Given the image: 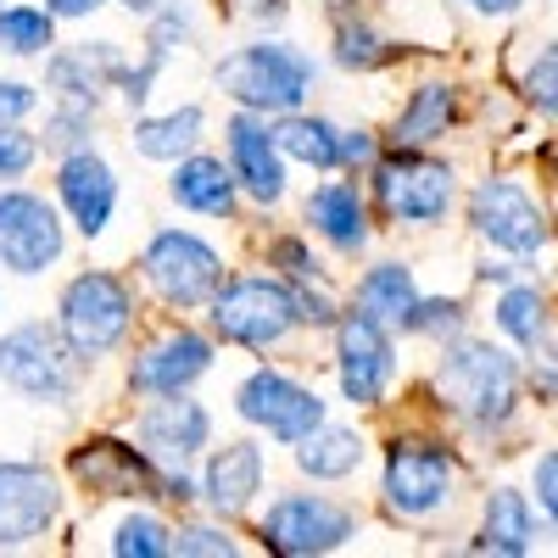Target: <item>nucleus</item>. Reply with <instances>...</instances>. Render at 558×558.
I'll use <instances>...</instances> for the list:
<instances>
[{
  "label": "nucleus",
  "instance_id": "c03bdc74",
  "mask_svg": "<svg viewBox=\"0 0 558 558\" xmlns=\"http://www.w3.org/2000/svg\"><path fill=\"white\" fill-rule=\"evenodd\" d=\"M39 107V89L28 78H0V123H23Z\"/></svg>",
  "mask_w": 558,
  "mask_h": 558
},
{
  "label": "nucleus",
  "instance_id": "a19ab883",
  "mask_svg": "<svg viewBox=\"0 0 558 558\" xmlns=\"http://www.w3.org/2000/svg\"><path fill=\"white\" fill-rule=\"evenodd\" d=\"M162 68H168V57H157V51H146L140 62H129V68H123V78H118V96H123V107L146 112V101H151V89H157Z\"/></svg>",
  "mask_w": 558,
  "mask_h": 558
},
{
  "label": "nucleus",
  "instance_id": "1a4fd4ad",
  "mask_svg": "<svg viewBox=\"0 0 558 558\" xmlns=\"http://www.w3.org/2000/svg\"><path fill=\"white\" fill-rule=\"evenodd\" d=\"M363 531V514L330 492H279L257 514V547L279 558H324L341 553Z\"/></svg>",
  "mask_w": 558,
  "mask_h": 558
},
{
  "label": "nucleus",
  "instance_id": "7c9ffc66",
  "mask_svg": "<svg viewBox=\"0 0 558 558\" xmlns=\"http://www.w3.org/2000/svg\"><path fill=\"white\" fill-rule=\"evenodd\" d=\"M57 45V17L45 7H28V0H7L0 7V51L17 62H45V51Z\"/></svg>",
  "mask_w": 558,
  "mask_h": 558
},
{
  "label": "nucleus",
  "instance_id": "4c0bfd02",
  "mask_svg": "<svg viewBox=\"0 0 558 558\" xmlns=\"http://www.w3.org/2000/svg\"><path fill=\"white\" fill-rule=\"evenodd\" d=\"M520 96H525V107H536L542 118L558 123V39L547 45V51L531 57V68L520 78Z\"/></svg>",
  "mask_w": 558,
  "mask_h": 558
},
{
  "label": "nucleus",
  "instance_id": "0eeeda50",
  "mask_svg": "<svg viewBox=\"0 0 558 558\" xmlns=\"http://www.w3.org/2000/svg\"><path fill=\"white\" fill-rule=\"evenodd\" d=\"M368 173V196L391 223H413V229H430L452 213L458 202V173L452 162L430 157L425 146H386L375 162L363 168Z\"/></svg>",
  "mask_w": 558,
  "mask_h": 558
},
{
  "label": "nucleus",
  "instance_id": "423d86ee",
  "mask_svg": "<svg viewBox=\"0 0 558 558\" xmlns=\"http://www.w3.org/2000/svg\"><path fill=\"white\" fill-rule=\"evenodd\" d=\"M84 375H89V368L62 341L57 318L51 324L28 318V324H12V330L0 336V386H12L23 402L73 408L78 391H84Z\"/></svg>",
  "mask_w": 558,
  "mask_h": 558
},
{
  "label": "nucleus",
  "instance_id": "5701e85b",
  "mask_svg": "<svg viewBox=\"0 0 558 558\" xmlns=\"http://www.w3.org/2000/svg\"><path fill=\"white\" fill-rule=\"evenodd\" d=\"M168 196L196 213V218H235L241 213V179L229 168V157H213V151H191L179 157L173 173H168Z\"/></svg>",
  "mask_w": 558,
  "mask_h": 558
},
{
  "label": "nucleus",
  "instance_id": "c85d7f7f",
  "mask_svg": "<svg viewBox=\"0 0 558 558\" xmlns=\"http://www.w3.org/2000/svg\"><path fill=\"white\" fill-rule=\"evenodd\" d=\"M452 123H458V84L425 78L402 101V112L391 123V146H430V140H441Z\"/></svg>",
  "mask_w": 558,
  "mask_h": 558
},
{
  "label": "nucleus",
  "instance_id": "b1692460",
  "mask_svg": "<svg viewBox=\"0 0 558 558\" xmlns=\"http://www.w3.org/2000/svg\"><path fill=\"white\" fill-rule=\"evenodd\" d=\"M536 508L520 486H497L486 492V508H481V536H475V553H502V558H525L536 547Z\"/></svg>",
  "mask_w": 558,
  "mask_h": 558
},
{
  "label": "nucleus",
  "instance_id": "72a5a7b5",
  "mask_svg": "<svg viewBox=\"0 0 558 558\" xmlns=\"http://www.w3.org/2000/svg\"><path fill=\"white\" fill-rule=\"evenodd\" d=\"M263 263H268L279 279H291V286H330V279H324V263H318V252H313L307 235H268Z\"/></svg>",
  "mask_w": 558,
  "mask_h": 558
},
{
  "label": "nucleus",
  "instance_id": "39448f33",
  "mask_svg": "<svg viewBox=\"0 0 558 558\" xmlns=\"http://www.w3.org/2000/svg\"><path fill=\"white\" fill-rule=\"evenodd\" d=\"M207 324H213V341H223V347L274 352L302 330L296 291L279 274H223V286L207 302Z\"/></svg>",
  "mask_w": 558,
  "mask_h": 558
},
{
  "label": "nucleus",
  "instance_id": "2eb2a0df",
  "mask_svg": "<svg viewBox=\"0 0 558 558\" xmlns=\"http://www.w3.org/2000/svg\"><path fill=\"white\" fill-rule=\"evenodd\" d=\"M62 520V481L28 458H0V553L34 547Z\"/></svg>",
  "mask_w": 558,
  "mask_h": 558
},
{
  "label": "nucleus",
  "instance_id": "79ce46f5",
  "mask_svg": "<svg viewBox=\"0 0 558 558\" xmlns=\"http://www.w3.org/2000/svg\"><path fill=\"white\" fill-rule=\"evenodd\" d=\"M296 291V324L302 330H336L341 302L330 296V286H291Z\"/></svg>",
  "mask_w": 558,
  "mask_h": 558
},
{
  "label": "nucleus",
  "instance_id": "ddd939ff",
  "mask_svg": "<svg viewBox=\"0 0 558 558\" xmlns=\"http://www.w3.org/2000/svg\"><path fill=\"white\" fill-rule=\"evenodd\" d=\"M62 252H68V223L57 202L23 191V184H0V268L34 279L45 268H57Z\"/></svg>",
  "mask_w": 558,
  "mask_h": 558
},
{
  "label": "nucleus",
  "instance_id": "9b49d317",
  "mask_svg": "<svg viewBox=\"0 0 558 558\" xmlns=\"http://www.w3.org/2000/svg\"><path fill=\"white\" fill-rule=\"evenodd\" d=\"M336 380H341V397L352 408H380L391 397V380H397V330L380 318H368L357 307H341L336 318Z\"/></svg>",
  "mask_w": 558,
  "mask_h": 558
},
{
  "label": "nucleus",
  "instance_id": "dca6fc26",
  "mask_svg": "<svg viewBox=\"0 0 558 558\" xmlns=\"http://www.w3.org/2000/svg\"><path fill=\"white\" fill-rule=\"evenodd\" d=\"M223 157L241 179V196H252L257 207H279L291 191V162L274 140V123L263 112H229L223 118Z\"/></svg>",
  "mask_w": 558,
  "mask_h": 558
},
{
  "label": "nucleus",
  "instance_id": "a878e982",
  "mask_svg": "<svg viewBox=\"0 0 558 558\" xmlns=\"http://www.w3.org/2000/svg\"><path fill=\"white\" fill-rule=\"evenodd\" d=\"M291 458H296V470L307 481H352L363 470V458H368V441H363V430L330 425V418H324L318 430L291 441Z\"/></svg>",
  "mask_w": 558,
  "mask_h": 558
},
{
  "label": "nucleus",
  "instance_id": "9d476101",
  "mask_svg": "<svg viewBox=\"0 0 558 558\" xmlns=\"http://www.w3.org/2000/svg\"><path fill=\"white\" fill-rule=\"evenodd\" d=\"M140 279H146V291L162 307L196 313L223 286V257H218L213 241L196 235V229H157L146 241V252H140Z\"/></svg>",
  "mask_w": 558,
  "mask_h": 558
},
{
  "label": "nucleus",
  "instance_id": "a18cd8bd",
  "mask_svg": "<svg viewBox=\"0 0 558 558\" xmlns=\"http://www.w3.org/2000/svg\"><path fill=\"white\" fill-rule=\"evenodd\" d=\"M380 157V140L368 129H341V173H363Z\"/></svg>",
  "mask_w": 558,
  "mask_h": 558
},
{
  "label": "nucleus",
  "instance_id": "6e6552de",
  "mask_svg": "<svg viewBox=\"0 0 558 558\" xmlns=\"http://www.w3.org/2000/svg\"><path fill=\"white\" fill-rule=\"evenodd\" d=\"M458 497V458L436 436H391L380 463V502L402 525H425Z\"/></svg>",
  "mask_w": 558,
  "mask_h": 558
},
{
  "label": "nucleus",
  "instance_id": "bb28decb",
  "mask_svg": "<svg viewBox=\"0 0 558 558\" xmlns=\"http://www.w3.org/2000/svg\"><path fill=\"white\" fill-rule=\"evenodd\" d=\"M274 140L286 162H302L313 173H341V123L324 112H279L274 118Z\"/></svg>",
  "mask_w": 558,
  "mask_h": 558
},
{
  "label": "nucleus",
  "instance_id": "f704fd0d",
  "mask_svg": "<svg viewBox=\"0 0 558 558\" xmlns=\"http://www.w3.org/2000/svg\"><path fill=\"white\" fill-rule=\"evenodd\" d=\"M118 558H168L173 553V525H162L157 514H123L112 525V542H107Z\"/></svg>",
  "mask_w": 558,
  "mask_h": 558
},
{
  "label": "nucleus",
  "instance_id": "4468645a",
  "mask_svg": "<svg viewBox=\"0 0 558 558\" xmlns=\"http://www.w3.org/2000/svg\"><path fill=\"white\" fill-rule=\"evenodd\" d=\"M470 229L492 252H508V257H536L553 241L542 202L520 179H481L470 191Z\"/></svg>",
  "mask_w": 558,
  "mask_h": 558
},
{
  "label": "nucleus",
  "instance_id": "c756f323",
  "mask_svg": "<svg viewBox=\"0 0 558 558\" xmlns=\"http://www.w3.org/2000/svg\"><path fill=\"white\" fill-rule=\"evenodd\" d=\"M330 57H336V68H347V73H380L386 62L402 57V45H391L363 12H336Z\"/></svg>",
  "mask_w": 558,
  "mask_h": 558
},
{
  "label": "nucleus",
  "instance_id": "6ab92c4d",
  "mask_svg": "<svg viewBox=\"0 0 558 558\" xmlns=\"http://www.w3.org/2000/svg\"><path fill=\"white\" fill-rule=\"evenodd\" d=\"M268 486V458H263V441L241 436V441H223L207 452L202 475H196V502H207L213 520H241L246 508L263 497Z\"/></svg>",
  "mask_w": 558,
  "mask_h": 558
},
{
  "label": "nucleus",
  "instance_id": "09e8293b",
  "mask_svg": "<svg viewBox=\"0 0 558 558\" xmlns=\"http://www.w3.org/2000/svg\"><path fill=\"white\" fill-rule=\"evenodd\" d=\"M481 279H486V286H492V279H497V286H508L514 268H508V263H481Z\"/></svg>",
  "mask_w": 558,
  "mask_h": 558
},
{
  "label": "nucleus",
  "instance_id": "a211bd4d",
  "mask_svg": "<svg viewBox=\"0 0 558 558\" xmlns=\"http://www.w3.org/2000/svg\"><path fill=\"white\" fill-rule=\"evenodd\" d=\"M134 436L157 463H173V470H191V463L213 447V413L207 402H196L191 391L173 397H146V408L134 413Z\"/></svg>",
  "mask_w": 558,
  "mask_h": 558
},
{
  "label": "nucleus",
  "instance_id": "f3484780",
  "mask_svg": "<svg viewBox=\"0 0 558 558\" xmlns=\"http://www.w3.org/2000/svg\"><path fill=\"white\" fill-rule=\"evenodd\" d=\"M213 336L173 324V330L151 336L129 363V391L134 397H173V391H196V380H207L213 368Z\"/></svg>",
  "mask_w": 558,
  "mask_h": 558
},
{
  "label": "nucleus",
  "instance_id": "37998d69",
  "mask_svg": "<svg viewBox=\"0 0 558 558\" xmlns=\"http://www.w3.org/2000/svg\"><path fill=\"white\" fill-rule=\"evenodd\" d=\"M531 492H536L542 520L558 531V452H542V458H536V470H531Z\"/></svg>",
  "mask_w": 558,
  "mask_h": 558
},
{
  "label": "nucleus",
  "instance_id": "49530a36",
  "mask_svg": "<svg viewBox=\"0 0 558 558\" xmlns=\"http://www.w3.org/2000/svg\"><path fill=\"white\" fill-rule=\"evenodd\" d=\"M107 7V0H45V12H51L57 23H78V17H96Z\"/></svg>",
  "mask_w": 558,
  "mask_h": 558
},
{
  "label": "nucleus",
  "instance_id": "ea45409f",
  "mask_svg": "<svg viewBox=\"0 0 558 558\" xmlns=\"http://www.w3.org/2000/svg\"><path fill=\"white\" fill-rule=\"evenodd\" d=\"M39 162V134H28L23 123H0V184L28 179Z\"/></svg>",
  "mask_w": 558,
  "mask_h": 558
},
{
  "label": "nucleus",
  "instance_id": "aec40b11",
  "mask_svg": "<svg viewBox=\"0 0 558 558\" xmlns=\"http://www.w3.org/2000/svg\"><path fill=\"white\" fill-rule=\"evenodd\" d=\"M57 207L68 213V223L78 229L84 241L107 235V223L118 213V173H112V162L96 146L57 157Z\"/></svg>",
  "mask_w": 558,
  "mask_h": 558
},
{
  "label": "nucleus",
  "instance_id": "e433bc0d",
  "mask_svg": "<svg viewBox=\"0 0 558 558\" xmlns=\"http://www.w3.org/2000/svg\"><path fill=\"white\" fill-rule=\"evenodd\" d=\"M191 39H196V12L184 7V0H162V7L146 17V51H157V57H168V62H173V51H184Z\"/></svg>",
  "mask_w": 558,
  "mask_h": 558
},
{
  "label": "nucleus",
  "instance_id": "f03ea898",
  "mask_svg": "<svg viewBox=\"0 0 558 558\" xmlns=\"http://www.w3.org/2000/svg\"><path fill=\"white\" fill-rule=\"evenodd\" d=\"M213 84L218 96H229L241 112H263V118H279V112H296L313 84H318V62L291 39H246L235 51H223L218 68H213Z\"/></svg>",
  "mask_w": 558,
  "mask_h": 558
},
{
  "label": "nucleus",
  "instance_id": "c9c22d12",
  "mask_svg": "<svg viewBox=\"0 0 558 558\" xmlns=\"http://www.w3.org/2000/svg\"><path fill=\"white\" fill-rule=\"evenodd\" d=\"M463 318H470V307H463L458 296H418L413 313L402 318V336L452 341V336H463Z\"/></svg>",
  "mask_w": 558,
  "mask_h": 558
},
{
  "label": "nucleus",
  "instance_id": "58836bf2",
  "mask_svg": "<svg viewBox=\"0 0 558 558\" xmlns=\"http://www.w3.org/2000/svg\"><path fill=\"white\" fill-rule=\"evenodd\" d=\"M173 553H179V558H235L241 542L223 531V520H218V525L191 520V525H173Z\"/></svg>",
  "mask_w": 558,
  "mask_h": 558
},
{
  "label": "nucleus",
  "instance_id": "f257e3e1",
  "mask_svg": "<svg viewBox=\"0 0 558 558\" xmlns=\"http://www.w3.org/2000/svg\"><path fill=\"white\" fill-rule=\"evenodd\" d=\"M520 380H525L520 357L497 341H475V336L441 341V357L430 368V386H436L441 408H452L481 436L502 430L520 413Z\"/></svg>",
  "mask_w": 558,
  "mask_h": 558
},
{
  "label": "nucleus",
  "instance_id": "3c124183",
  "mask_svg": "<svg viewBox=\"0 0 558 558\" xmlns=\"http://www.w3.org/2000/svg\"><path fill=\"white\" fill-rule=\"evenodd\" d=\"M0 7H7V0H0Z\"/></svg>",
  "mask_w": 558,
  "mask_h": 558
},
{
  "label": "nucleus",
  "instance_id": "393cba45",
  "mask_svg": "<svg viewBox=\"0 0 558 558\" xmlns=\"http://www.w3.org/2000/svg\"><path fill=\"white\" fill-rule=\"evenodd\" d=\"M202 129H207V112L196 101H184L173 112H140L129 129V146L146 162H179L202 146Z\"/></svg>",
  "mask_w": 558,
  "mask_h": 558
},
{
  "label": "nucleus",
  "instance_id": "473e14b6",
  "mask_svg": "<svg viewBox=\"0 0 558 558\" xmlns=\"http://www.w3.org/2000/svg\"><path fill=\"white\" fill-rule=\"evenodd\" d=\"M96 112H101V107H89V101H57L51 112H45V129H39V151L68 157V151L96 146Z\"/></svg>",
  "mask_w": 558,
  "mask_h": 558
},
{
  "label": "nucleus",
  "instance_id": "8fccbe9b",
  "mask_svg": "<svg viewBox=\"0 0 558 558\" xmlns=\"http://www.w3.org/2000/svg\"><path fill=\"white\" fill-rule=\"evenodd\" d=\"M118 7H129V12H140V17H151V12L162 7V0H118Z\"/></svg>",
  "mask_w": 558,
  "mask_h": 558
},
{
  "label": "nucleus",
  "instance_id": "7ed1b4c3",
  "mask_svg": "<svg viewBox=\"0 0 558 558\" xmlns=\"http://www.w3.org/2000/svg\"><path fill=\"white\" fill-rule=\"evenodd\" d=\"M134 318H140L134 286L123 274H112V268L73 274L62 286V296H57V330H62V341L73 347V357L84 368H96L101 357H112L134 336Z\"/></svg>",
  "mask_w": 558,
  "mask_h": 558
},
{
  "label": "nucleus",
  "instance_id": "412c9836",
  "mask_svg": "<svg viewBox=\"0 0 558 558\" xmlns=\"http://www.w3.org/2000/svg\"><path fill=\"white\" fill-rule=\"evenodd\" d=\"M123 51L118 39H84V45H51L45 51V89L57 101H89L101 107L107 89H118L123 78Z\"/></svg>",
  "mask_w": 558,
  "mask_h": 558
},
{
  "label": "nucleus",
  "instance_id": "f8f14e48",
  "mask_svg": "<svg viewBox=\"0 0 558 558\" xmlns=\"http://www.w3.org/2000/svg\"><path fill=\"white\" fill-rule=\"evenodd\" d=\"M235 413L246 418V425L279 447L302 441L307 430H318L324 418H330V402H324L313 386H302L296 375H286V368H252V375L235 386Z\"/></svg>",
  "mask_w": 558,
  "mask_h": 558
},
{
  "label": "nucleus",
  "instance_id": "4be33fe9",
  "mask_svg": "<svg viewBox=\"0 0 558 558\" xmlns=\"http://www.w3.org/2000/svg\"><path fill=\"white\" fill-rule=\"evenodd\" d=\"M307 229L341 257H363L368 252V196L357 191L352 179H330V184H313L307 202H302Z\"/></svg>",
  "mask_w": 558,
  "mask_h": 558
},
{
  "label": "nucleus",
  "instance_id": "2f4dec72",
  "mask_svg": "<svg viewBox=\"0 0 558 558\" xmlns=\"http://www.w3.org/2000/svg\"><path fill=\"white\" fill-rule=\"evenodd\" d=\"M492 313H497V330L514 341V347L536 352V347L547 341V296H542L536 286H508Z\"/></svg>",
  "mask_w": 558,
  "mask_h": 558
},
{
  "label": "nucleus",
  "instance_id": "20e7f679",
  "mask_svg": "<svg viewBox=\"0 0 558 558\" xmlns=\"http://www.w3.org/2000/svg\"><path fill=\"white\" fill-rule=\"evenodd\" d=\"M68 475L78 492L96 497H146V502H196V481L191 470H173V463H157L146 447L118 441V436H84L68 452Z\"/></svg>",
  "mask_w": 558,
  "mask_h": 558
},
{
  "label": "nucleus",
  "instance_id": "de8ad7c7",
  "mask_svg": "<svg viewBox=\"0 0 558 558\" xmlns=\"http://www.w3.org/2000/svg\"><path fill=\"white\" fill-rule=\"evenodd\" d=\"M463 7L481 12V17H514V12L525 7V0H463Z\"/></svg>",
  "mask_w": 558,
  "mask_h": 558
},
{
  "label": "nucleus",
  "instance_id": "cd10ccee",
  "mask_svg": "<svg viewBox=\"0 0 558 558\" xmlns=\"http://www.w3.org/2000/svg\"><path fill=\"white\" fill-rule=\"evenodd\" d=\"M418 296H425V291H418L413 268L397 263V257L368 263V268L357 274V286H352V307L368 313V318H380V324H391V330H402V318L413 313Z\"/></svg>",
  "mask_w": 558,
  "mask_h": 558
}]
</instances>
